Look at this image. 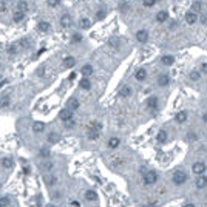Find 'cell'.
<instances>
[{"label": "cell", "mask_w": 207, "mask_h": 207, "mask_svg": "<svg viewBox=\"0 0 207 207\" xmlns=\"http://www.w3.org/2000/svg\"><path fill=\"white\" fill-rule=\"evenodd\" d=\"M0 187H2V182H0Z\"/></svg>", "instance_id": "680465c9"}, {"label": "cell", "mask_w": 207, "mask_h": 207, "mask_svg": "<svg viewBox=\"0 0 207 207\" xmlns=\"http://www.w3.org/2000/svg\"><path fill=\"white\" fill-rule=\"evenodd\" d=\"M13 20H14V22H22V20H25V13L17 11V13L13 16Z\"/></svg>", "instance_id": "4dcf8cb0"}, {"label": "cell", "mask_w": 207, "mask_h": 207, "mask_svg": "<svg viewBox=\"0 0 207 207\" xmlns=\"http://www.w3.org/2000/svg\"><path fill=\"white\" fill-rule=\"evenodd\" d=\"M122 11H125V10H128V3H121V6H119Z\"/></svg>", "instance_id": "7dc6e473"}, {"label": "cell", "mask_w": 207, "mask_h": 207, "mask_svg": "<svg viewBox=\"0 0 207 207\" xmlns=\"http://www.w3.org/2000/svg\"><path fill=\"white\" fill-rule=\"evenodd\" d=\"M158 104H159L158 97H156V96H152V97H148V100H147V107H148L150 110H156V108H158Z\"/></svg>", "instance_id": "ba28073f"}, {"label": "cell", "mask_w": 207, "mask_h": 207, "mask_svg": "<svg viewBox=\"0 0 207 207\" xmlns=\"http://www.w3.org/2000/svg\"><path fill=\"white\" fill-rule=\"evenodd\" d=\"M119 94H121L122 97H128V96L132 94V88H130V87H127V85H124V87L121 88Z\"/></svg>", "instance_id": "484cf974"}, {"label": "cell", "mask_w": 207, "mask_h": 207, "mask_svg": "<svg viewBox=\"0 0 207 207\" xmlns=\"http://www.w3.org/2000/svg\"><path fill=\"white\" fill-rule=\"evenodd\" d=\"M91 73H93V67H91L90 63L83 65V67H82V70H80V74H83V77H88Z\"/></svg>", "instance_id": "ac0fdd59"}, {"label": "cell", "mask_w": 207, "mask_h": 207, "mask_svg": "<svg viewBox=\"0 0 207 207\" xmlns=\"http://www.w3.org/2000/svg\"><path fill=\"white\" fill-rule=\"evenodd\" d=\"M2 165H3L5 168H13L14 161H13V159H10V158H3V159H2Z\"/></svg>", "instance_id": "f1b7e54d"}, {"label": "cell", "mask_w": 207, "mask_h": 207, "mask_svg": "<svg viewBox=\"0 0 207 207\" xmlns=\"http://www.w3.org/2000/svg\"><path fill=\"white\" fill-rule=\"evenodd\" d=\"M28 10V3L25 2V0H20V2L17 3V11H22V13H26Z\"/></svg>", "instance_id": "f546056e"}, {"label": "cell", "mask_w": 207, "mask_h": 207, "mask_svg": "<svg viewBox=\"0 0 207 207\" xmlns=\"http://www.w3.org/2000/svg\"><path fill=\"white\" fill-rule=\"evenodd\" d=\"M76 125V122H74V119H71V121H68V122H65V127L67 128H73Z\"/></svg>", "instance_id": "7bdbcfd3"}, {"label": "cell", "mask_w": 207, "mask_h": 207, "mask_svg": "<svg viewBox=\"0 0 207 207\" xmlns=\"http://www.w3.org/2000/svg\"><path fill=\"white\" fill-rule=\"evenodd\" d=\"M204 119H205V121H207V113H205V115H204Z\"/></svg>", "instance_id": "6f0895ef"}, {"label": "cell", "mask_w": 207, "mask_h": 207, "mask_svg": "<svg viewBox=\"0 0 207 207\" xmlns=\"http://www.w3.org/2000/svg\"><path fill=\"white\" fill-rule=\"evenodd\" d=\"M108 45H110L112 48L118 50V48L121 47V39H119V37H112V39L108 40Z\"/></svg>", "instance_id": "7402d4cb"}, {"label": "cell", "mask_w": 207, "mask_h": 207, "mask_svg": "<svg viewBox=\"0 0 207 207\" xmlns=\"http://www.w3.org/2000/svg\"><path fill=\"white\" fill-rule=\"evenodd\" d=\"M85 199L94 202V201H97V193H96L94 190H87V192H85Z\"/></svg>", "instance_id": "5bb4252c"}, {"label": "cell", "mask_w": 207, "mask_h": 207, "mask_svg": "<svg viewBox=\"0 0 207 207\" xmlns=\"http://www.w3.org/2000/svg\"><path fill=\"white\" fill-rule=\"evenodd\" d=\"M79 25H80V28H88V26H90V20L85 19V17H82V19L79 20Z\"/></svg>", "instance_id": "e575fe53"}, {"label": "cell", "mask_w": 207, "mask_h": 207, "mask_svg": "<svg viewBox=\"0 0 207 207\" xmlns=\"http://www.w3.org/2000/svg\"><path fill=\"white\" fill-rule=\"evenodd\" d=\"M10 104H11L10 96H2V97H0V108H6V107H10Z\"/></svg>", "instance_id": "ffe728a7"}, {"label": "cell", "mask_w": 207, "mask_h": 207, "mask_svg": "<svg viewBox=\"0 0 207 207\" xmlns=\"http://www.w3.org/2000/svg\"><path fill=\"white\" fill-rule=\"evenodd\" d=\"M39 155H40L43 159H50V156H51V152H50V148H47V147H42V148H40V152H39Z\"/></svg>", "instance_id": "4316f807"}, {"label": "cell", "mask_w": 207, "mask_h": 207, "mask_svg": "<svg viewBox=\"0 0 207 207\" xmlns=\"http://www.w3.org/2000/svg\"><path fill=\"white\" fill-rule=\"evenodd\" d=\"M48 5L50 6H57L59 5V0H48Z\"/></svg>", "instance_id": "f6af8a7d"}, {"label": "cell", "mask_w": 207, "mask_h": 207, "mask_svg": "<svg viewBox=\"0 0 207 207\" xmlns=\"http://www.w3.org/2000/svg\"><path fill=\"white\" fill-rule=\"evenodd\" d=\"M182 207H196V205H195L193 202H185V204H184Z\"/></svg>", "instance_id": "681fc988"}, {"label": "cell", "mask_w": 207, "mask_h": 207, "mask_svg": "<svg viewBox=\"0 0 207 207\" xmlns=\"http://www.w3.org/2000/svg\"><path fill=\"white\" fill-rule=\"evenodd\" d=\"M145 207H156V204H150V205H145Z\"/></svg>", "instance_id": "11a10c76"}, {"label": "cell", "mask_w": 207, "mask_h": 207, "mask_svg": "<svg viewBox=\"0 0 207 207\" xmlns=\"http://www.w3.org/2000/svg\"><path fill=\"white\" fill-rule=\"evenodd\" d=\"M5 83H6V80H2V82H0V88H2V87H3Z\"/></svg>", "instance_id": "db71d44e"}, {"label": "cell", "mask_w": 207, "mask_h": 207, "mask_svg": "<svg viewBox=\"0 0 207 207\" xmlns=\"http://www.w3.org/2000/svg\"><path fill=\"white\" fill-rule=\"evenodd\" d=\"M0 205H2V207L10 205V198H8V196H5V198H0Z\"/></svg>", "instance_id": "f35d334b"}, {"label": "cell", "mask_w": 207, "mask_h": 207, "mask_svg": "<svg viewBox=\"0 0 207 207\" xmlns=\"http://www.w3.org/2000/svg\"><path fill=\"white\" fill-rule=\"evenodd\" d=\"M119 144H121V141H119V138H116V136H113V138L108 139V147H110V148H118Z\"/></svg>", "instance_id": "cb8c5ba5"}, {"label": "cell", "mask_w": 207, "mask_h": 207, "mask_svg": "<svg viewBox=\"0 0 207 207\" xmlns=\"http://www.w3.org/2000/svg\"><path fill=\"white\" fill-rule=\"evenodd\" d=\"M168 83H170L168 74H161V76L158 77V85H159V87H167Z\"/></svg>", "instance_id": "30bf717a"}, {"label": "cell", "mask_w": 207, "mask_h": 207, "mask_svg": "<svg viewBox=\"0 0 207 207\" xmlns=\"http://www.w3.org/2000/svg\"><path fill=\"white\" fill-rule=\"evenodd\" d=\"M48 142H50V144H56V142H59V135H57V133H50V136H48Z\"/></svg>", "instance_id": "836d02e7"}, {"label": "cell", "mask_w": 207, "mask_h": 207, "mask_svg": "<svg viewBox=\"0 0 207 207\" xmlns=\"http://www.w3.org/2000/svg\"><path fill=\"white\" fill-rule=\"evenodd\" d=\"M136 40H138L139 43H145V42L148 40V33H147L145 30H139V31L136 33Z\"/></svg>", "instance_id": "5b68a950"}, {"label": "cell", "mask_w": 207, "mask_h": 207, "mask_svg": "<svg viewBox=\"0 0 207 207\" xmlns=\"http://www.w3.org/2000/svg\"><path fill=\"white\" fill-rule=\"evenodd\" d=\"M74 65H76V60H74L73 56H67L63 59V68H73Z\"/></svg>", "instance_id": "8fae6325"}, {"label": "cell", "mask_w": 207, "mask_h": 207, "mask_svg": "<svg viewBox=\"0 0 207 207\" xmlns=\"http://www.w3.org/2000/svg\"><path fill=\"white\" fill-rule=\"evenodd\" d=\"M45 182H47V185L53 187V185H56V182H57V178H56V176H53V175H50V176H45Z\"/></svg>", "instance_id": "83f0119b"}, {"label": "cell", "mask_w": 207, "mask_h": 207, "mask_svg": "<svg viewBox=\"0 0 207 207\" xmlns=\"http://www.w3.org/2000/svg\"><path fill=\"white\" fill-rule=\"evenodd\" d=\"M45 130V124L43 122H34L33 124V132L34 133H42Z\"/></svg>", "instance_id": "603a6c76"}, {"label": "cell", "mask_w": 207, "mask_h": 207, "mask_svg": "<svg viewBox=\"0 0 207 207\" xmlns=\"http://www.w3.org/2000/svg\"><path fill=\"white\" fill-rule=\"evenodd\" d=\"M79 85H80L82 90H90V88H91V82H90L88 77H82L80 82H79Z\"/></svg>", "instance_id": "d6986e66"}, {"label": "cell", "mask_w": 207, "mask_h": 207, "mask_svg": "<svg viewBox=\"0 0 207 207\" xmlns=\"http://www.w3.org/2000/svg\"><path fill=\"white\" fill-rule=\"evenodd\" d=\"M201 22H202V23H204V25H207V16H204V17H202V19H201Z\"/></svg>", "instance_id": "f5cc1de1"}, {"label": "cell", "mask_w": 207, "mask_h": 207, "mask_svg": "<svg viewBox=\"0 0 207 207\" xmlns=\"http://www.w3.org/2000/svg\"><path fill=\"white\" fill-rule=\"evenodd\" d=\"M156 2H158V0H142L144 6H148V8H150V6H153V5H155Z\"/></svg>", "instance_id": "60d3db41"}, {"label": "cell", "mask_w": 207, "mask_h": 207, "mask_svg": "<svg viewBox=\"0 0 207 207\" xmlns=\"http://www.w3.org/2000/svg\"><path fill=\"white\" fill-rule=\"evenodd\" d=\"M71 205H74V207H79V201H71Z\"/></svg>", "instance_id": "816d5d0a"}, {"label": "cell", "mask_w": 207, "mask_h": 207, "mask_svg": "<svg viewBox=\"0 0 207 207\" xmlns=\"http://www.w3.org/2000/svg\"><path fill=\"white\" fill-rule=\"evenodd\" d=\"M17 48H19V45L14 43V45H11V47L8 48V53H10V54H16V53H17Z\"/></svg>", "instance_id": "ab89813d"}, {"label": "cell", "mask_w": 207, "mask_h": 207, "mask_svg": "<svg viewBox=\"0 0 207 207\" xmlns=\"http://www.w3.org/2000/svg\"><path fill=\"white\" fill-rule=\"evenodd\" d=\"M47 207H57V205H54V204H50V205H47Z\"/></svg>", "instance_id": "9f6ffc18"}, {"label": "cell", "mask_w": 207, "mask_h": 207, "mask_svg": "<svg viewBox=\"0 0 207 207\" xmlns=\"http://www.w3.org/2000/svg\"><path fill=\"white\" fill-rule=\"evenodd\" d=\"M0 207H2V205H0Z\"/></svg>", "instance_id": "91938a15"}, {"label": "cell", "mask_w": 207, "mask_h": 207, "mask_svg": "<svg viewBox=\"0 0 207 207\" xmlns=\"http://www.w3.org/2000/svg\"><path fill=\"white\" fill-rule=\"evenodd\" d=\"M80 40H82L80 34H73V42H80Z\"/></svg>", "instance_id": "ee69618b"}, {"label": "cell", "mask_w": 207, "mask_h": 207, "mask_svg": "<svg viewBox=\"0 0 207 207\" xmlns=\"http://www.w3.org/2000/svg\"><path fill=\"white\" fill-rule=\"evenodd\" d=\"M107 16V13H105V10H100V11H97V14H96V19L97 20H102L104 17Z\"/></svg>", "instance_id": "74e56055"}, {"label": "cell", "mask_w": 207, "mask_h": 207, "mask_svg": "<svg viewBox=\"0 0 207 207\" xmlns=\"http://www.w3.org/2000/svg\"><path fill=\"white\" fill-rule=\"evenodd\" d=\"M156 139H158V142H165L167 141V132H164V130H161L159 133H158V136H156Z\"/></svg>", "instance_id": "1f68e13d"}, {"label": "cell", "mask_w": 207, "mask_h": 207, "mask_svg": "<svg viewBox=\"0 0 207 207\" xmlns=\"http://www.w3.org/2000/svg\"><path fill=\"white\" fill-rule=\"evenodd\" d=\"M175 121L178 124H184L187 121V112H178L176 116H175Z\"/></svg>", "instance_id": "7c38bea8"}, {"label": "cell", "mask_w": 207, "mask_h": 207, "mask_svg": "<svg viewBox=\"0 0 207 207\" xmlns=\"http://www.w3.org/2000/svg\"><path fill=\"white\" fill-rule=\"evenodd\" d=\"M192 13H195V14H198V13H201L202 11V3L199 2V0H196V2H193L192 3V10H190Z\"/></svg>", "instance_id": "2e32d148"}, {"label": "cell", "mask_w": 207, "mask_h": 207, "mask_svg": "<svg viewBox=\"0 0 207 207\" xmlns=\"http://www.w3.org/2000/svg\"><path fill=\"white\" fill-rule=\"evenodd\" d=\"M167 19H168V13H167V11H159V13L156 14V20H158L159 23L165 22Z\"/></svg>", "instance_id": "44dd1931"}, {"label": "cell", "mask_w": 207, "mask_h": 207, "mask_svg": "<svg viewBox=\"0 0 207 207\" xmlns=\"http://www.w3.org/2000/svg\"><path fill=\"white\" fill-rule=\"evenodd\" d=\"M8 8V3H6V0H0V13H5Z\"/></svg>", "instance_id": "8d00e7d4"}, {"label": "cell", "mask_w": 207, "mask_h": 207, "mask_svg": "<svg viewBox=\"0 0 207 207\" xmlns=\"http://www.w3.org/2000/svg\"><path fill=\"white\" fill-rule=\"evenodd\" d=\"M142 179H144V184H145V185H153V184H156V181H158V173L153 172V170L145 172Z\"/></svg>", "instance_id": "3957f363"}, {"label": "cell", "mask_w": 207, "mask_h": 207, "mask_svg": "<svg viewBox=\"0 0 207 207\" xmlns=\"http://www.w3.org/2000/svg\"><path fill=\"white\" fill-rule=\"evenodd\" d=\"M60 25H62L63 28H68V26L71 25V17H70L68 14H63V16L60 17Z\"/></svg>", "instance_id": "e0dca14e"}, {"label": "cell", "mask_w": 207, "mask_h": 207, "mask_svg": "<svg viewBox=\"0 0 207 207\" xmlns=\"http://www.w3.org/2000/svg\"><path fill=\"white\" fill-rule=\"evenodd\" d=\"M187 179H189V176H187V173L182 172V170H176V172L173 173V178H172V181H173L175 185H182Z\"/></svg>", "instance_id": "7a4b0ae2"}, {"label": "cell", "mask_w": 207, "mask_h": 207, "mask_svg": "<svg viewBox=\"0 0 207 207\" xmlns=\"http://www.w3.org/2000/svg\"><path fill=\"white\" fill-rule=\"evenodd\" d=\"M59 118H60L63 122H68V121L73 119V112L68 110V108H65V110H62V112L59 113Z\"/></svg>", "instance_id": "8992f818"}, {"label": "cell", "mask_w": 207, "mask_h": 207, "mask_svg": "<svg viewBox=\"0 0 207 207\" xmlns=\"http://www.w3.org/2000/svg\"><path fill=\"white\" fill-rule=\"evenodd\" d=\"M196 187L198 189H204V187H207V176L205 175H199L198 178H196Z\"/></svg>", "instance_id": "52a82bcc"}, {"label": "cell", "mask_w": 207, "mask_h": 207, "mask_svg": "<svg viewBox=\"0 0 207 207\" xmlns=\"http://www.w3.org/2000/svg\"><path fill=\"white\" fill-rule=\"evenodd\" d=\"M43 168H45V170H51V168H53V162H51V161H45V162H43Z\"/></svg>", "instance_id": "b9f144b4"}, {"label": "cell", "mask_w": 207, "mask_h": 207, "mask_svg": "<svg viewBox=\"0 0 207 207\" xmlns=\"http://www.w3.org/2000/svg\"><path fill=\"white\" fill-rule=\"evenodd\" d=\"M145 77H147V71H145L144 68H139V70L136 71V74H135V79H136V80H139V82L145 80Z\"/></svg>", "instance_id": "4fadbf2b"}, {"label": "cell", "mask_w": 207, "mask_h": 207, "mask_svg": "<svg viewBox=\"0 0 207 207\" xmlns=\"http://www.w3.org/2000/svg\"><path fill=\"white\" fill-rule=\"evenodd\" d=\"M196 20H198V14H195V13H192V11L185 13V22H187L189 25L196 23Z\"/></svg>", "instance_id": "9c48e42d"}, {"label": "cell", "mask_w": 207, "mask_h": 207, "mask_svg": "<svg viewBox=\"0 0 207 207\" xmlns=\"http://www.w3.org/2000/svg\"><path fill=\"white\" fill-rule=\"evenodd\" d=\"M74 77H76V73H71V74L68 76V80H73Z\"/></svg>", "instance_id": "f907efd6"}, {"label": "cell", "mask_w": 207, "mask_h": 207, "mask_svg": "<svg viewBox=\"0 0 207 207\" xmlns=\"http://www.w3.org/2000/svg\"><path fill=\"white\" fill-rule=\"evenodd\" d=\"M196 139H198V136L195 133H189V141H196Z\"/></svg>", "instance_id": "bcb514c9"}, {"label": "cell", "mask_w": 207, "mask_h": 207, "mask_svg": "<svg viewBox=\"0 0 207 207\" xmlns=\"http://www.w3.org/2000/svg\"><path fill=\"white\" fill-rule=\"evenodd\" d=\"M79 100L76 99V97H73V99H70L68 100V110H71V112H74V110H77L79 108Z\"/></svg>", "instance_id": "9a60e30c"}, {"label": "cell", "mask_w": 207, "mask_h": 207, "mask_svg": "<svg viewBox=\"0 0 207 207\" xmlns=\"http://www.w3.org/2000/svg\"><path fill=\"white\" fill-rule=\"evenodd\" d=\"M199 77H201V73L199 71H192L190 73V79L192 80H199Z\"/></svg>", "instance_id": "d590c367"}, {"label": "cell", "mask_w": 207, "mask_h": 207, "mask_svg": "<svg viewBox=\"0 0 207 207\" xmlns=\"http://www.w3.org/2000/svg\"><path fill=\"white\" fill-rule=\"evenodd\" d=\"M201 71H202V73H207V62L201 65Z\"/></svg>", "instance_id": "c3c4849f"}, {"label": "cell", "mask_w": 207, "mask_h": 207, "mask_svg": "<svg viewBox=\"0 0 207 207\" xmlns=\"http://www.w3.org/2000/svg\"><path fill=\"white\" fill-rule=\"evenodd\" d=\"M161 62H162L164 65H173V63H175V57H173V56H162V57H161Z\"/></svg>", "instance_id": "d4e9b609"}, {"label": "cell", "mask_w": 207, "mask_h": 207, "mask_svg": "<svg viewBox=\"0 0 207 207\" xmlns=\"http://www.w3.org/2000/svg\"><path fill=\"white\" fill-rule=\"evenodd\" d=\"M100 130H102V124L93 121V122L88 125V128H87V136H88V139H90V141H96V139L99 138Z\"/></svg>", "instance_id": "6da1fadb"}, {"label": "cell", "mask_w": 207, "mask_h": 207, "mask_svg": "<svg viewBox=\"0 0 207 207\" xmlns=\"http://www.w3.org/2000/svg\"><path fill=\"white\" fill-rule=\"evenodd\" d=\"M192 172L195 173V175H202L204 172H205V164L204 162H195L193 165H192Z\"/></svg>", "instance_id": "277c9868"}, {"label": "cell", "mask_w": 207, "mask_h": 207, "mask_svg": "<svg viewBox=\"0 0 207 207\" xmlns=\"http://www.w3.org/2000/svg\"><path fill=\"white\" fill-rule=\"evenodd\" d=\"M37 28H39V31L47 33V31L50 30V23H48V22H40V23L37 25Z\"/></svg>", "instance_id": "d6a6232c"}]
</instances>
